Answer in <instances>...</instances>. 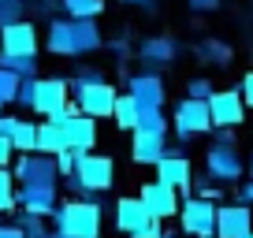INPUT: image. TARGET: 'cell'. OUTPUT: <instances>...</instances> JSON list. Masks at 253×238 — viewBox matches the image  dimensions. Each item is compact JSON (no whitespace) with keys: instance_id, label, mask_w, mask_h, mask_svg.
Instances as JSON below:
<instances>
[{"instance_id":"47","label":"cell","mask_w":253,"mask_h":238,"mask_svg":"<svg viewBox=\"0 0 253 238\" xmlns=\"http://www.w3.org/2000/svg\"><path fill=\"white\" fill-rule=\"evenodd\" d=\"M250 179H253V157H250Z\"/></svg>"},{"instance_id":"39","label":"cell","mask_w":253,"mask_h":238,"mask_svg":"<svg viewBox=\"0 0 253 238\" xmlns=\"http://www.w3.org/2000/svg\"><path fill=\"white\" fill-rule=\"evenodd\" d=\"M11 157H19L15 145H11V138L0 134V167H11Z\"/></svg>"},{"instance_id":"25","label":"cell","mask_w":253,"mask_h":238,"mask_svg":"<svg viewBox=\"0 0 253 238\" xmlns=\"http://www.w3.org/2000/svg\"><path fill=\"white\" fill-rule=\"evenodd\" d=\"M15 190H19V183H15V175H11V167H0V216L19 212Z\"/></svg>"},{"instance_id":"12","label":"cell","mask_w":253,"mask_h":238,"mask_svg":"<svg viewBox=\"0 0 253 238\" xmlns=\"http://www.w3.org/2000/svg\"><path fill=\"white\" fill-rule=\"evenodd\" d=\"M71 104V82L67 79H38V97H34V112L45 119L60 116Z\"/></svg>"},{"instance_id":"52","label":"cell","mask_w":253,"mask_h":238,"mask_svg":"<svg viewBox=\"0 0 253 238\" xmlns=\"http://www.w3.org/2000/svg\"><path fill=\"white\" fill-rule=\"evenodd\" d=\"M246 238H253V231H250V235H246Z\"/></svg>"},{"instance_id":"7","label":"cell","mask_w":253,"mask_h":238,"mask_svg":"<svg viewBox=\"0 0 253 238\" xmlns=\"http://www.w3.org/2000/svg\"><path fill=\"white\" fill-rule=\"evenodd\" d=\"M242 171H246V164L238 157V145H209L205 149V175L212 183L231 186L242 179Z\"/></svg>"},{"instance_id":"49","label":"cell","mask_w":253,"mask_h":238,"mask_svg":"<svg viewBox=\"0 0 253 238\" xmlns=\"http://www.w3.org/2000/svg\"><path fill=\"white\" fill-rule=\"evenodd\" d=\"M164 238H179V235H175V231H171V235H164Z\"/></svg>"},{"instance_id":"6","label":"cell","mask_w":253,"mask_h":238,"mask_svg":"<svg viewBox=\"0 0 253 238\" xmlns=\"http://www.w3.org/2000/svg\"><path fill=\"white\" fill-rule=\"evenodd\" d=\"M216 201H201V198H186L179 208V227L190 238H216Z\"/></svg>"},{"instance_id":"2","label":"cell","mask_w":253,"mask_h":238,"mask_svg":"<svg viewBox=\"0 0 253 238\" xmlns=\"http://www.w3.org/2000/svg\"><path fill=\"white\" fill-rule=\"evenodd\" d=\"M112 183H116V164H112V157H104V153H86V157H79L75 175L63 179V186L71 194H79V198H97V194L112 190Z\"/></svg>"},{"instance_id":"11","label":"cell","mask_w":253,"mask_h":238,"mask_svg":"<svg viewBox=\"0 0 253 238\" xmlns=\"http://www.w3.org/2000/svg\"><path fill=\"white\" fill-rule=\"evenodd\" d=\"M138 198L145 201V208L153 212V220H175L182 208V194L171 190V186H164L160 179H153V183H145L142 190H138Z\"/></svg>"},{"instance_id":"45","label":"cell","mask_w":253,"mask_h":238,"mask_svg":"<svg viewBox=\"0 0 253 238\" xmlns=\"http://www.w3.org/2000/svg\"><path fill=\"white\" fill-rule=\"evenodd\" d=\"M0 238H26V235H23V227H19V223H4Z\"/></svg>"},{"instance_id":"43","label":"cell","mask_w":253,"mask_h":238,"mask_svg":"<svg viewBox=\"0 0 253 238\" xmlns=\"http://www.w3.org/2000/svg\"><path fill=\"white\" fill-rule=\"evenodd\" d=\"M212 138H216L212 145H235V127H216Z\"/></svg>"},{"instance_id":"26","label":"cell","mask_w":253,"mask_h":238,"mask_svg":"<svg viewBox=\"0 0 253 238\" xmlns=\"http://www.w3.org/2000/svg\"><path fill=\"white\" fill-rule=\"evenodd\" d=\"M11 223H19L26 238H56V227H48V223L41 220V216H30V212H15V220H11Z\"/></svg>"},{"instance_id":"24","label":"cell","mask_w":253,"mask_h":238,"mask_svg":"<svg viewBox=\"0 0 253 238\" xmlns=\"http://www.w3.org/2000/svg\"><path fill=\"white\" fill-rule=\"evenodd\" d=\"M116 127L119 130H138V119H142V104L134 101L130 93H119V101H116Z\"/></svg>"},{"instance_id":"10","label":"cell","mask_w":253,"mask_h":238,"mask_svg":"<svg viewBox=\"0 0 253 238\" xmlns=\"http://www.w3.org/2000/svg\"><path fill=\"white\" fill-rule=\"evenodd\" d=\"M116 101H119V93H116V86H112V82L75 89V104H79V112H82V116H89V119H108V116H116Z\"/></svg>"},{"instance_id":"41","label":"cell","mask_w":253,"mask_h":238,"mask_svg":"<svg viewBox=\"0 0 253 238\" xmlns=\"http://www.w3.org/2000/svg\"><path fill=\"white\" fill-rule=\"evenodd\" d=\"M238 205H250L253 208V179H246V183H238V194H235Z\"/></svg>"},{"instance_id":"3","label":"cell","mask_w":253,"mask_h":238,"mask_svg":"<svg viewBox=\"0 0 253 238\" xmlns=\"http://www.w3.org/2000/svg\"><path fill=\"white\" fill-rule=\"evenodd\" d=\"M116 231L126 238H164V220H153L142 198H119L116 201Z\"/></svg>"},{"instance_id":"31","label":"cell","mask_w":253,"mask_h":238,"mask_svg":"<svg viewBox=\"0 0 253 238\" xmlns=\"http://www.w3.org/2000/svg\"><path fill=\"white\" fill-rule=\"evenodd\" d=\"M23 15H26V0H0V30L23 23Z\"/></svg>"},{"instance_id":"17","label":"cell","mask_w":253,"mask_h":238,"mask_svg":"<svg viewBox=\"0 0 253 238\" xmlns=\"http://www.w3.org/2000/svg\"><path fill=\"white\" fill-rule=\"evenodd\" d=\"M126 93L134 97L142 108H164V79L157 71H138L126 79Z\"/></svg>"},{"instance_id":"46","label":"cell","mask_w":253,"mask_h":238,"mask_svg":"<svg viewBox=\"0 0 253 238\" xmlns=\"http://www.w3.org/2000/svg\"><path fill=\"white\" fill-rule=\"evenodd\" d=\"M123 4H138V8H145V11H157V4H153V0H123Z\"/></svg>"},{"instance_id":"36","label":"cell","mask_w":253,"mask_h":238,"mask_svg":"<svg viewBox=\"0 0 253 238\" xmlns=\"http://www.w3.org/2000/svg\"><path fill=\"white\" fill-rule=\"evenodd\" d=\"M56 167H60V175H63V179H71V175H75V167H79V153H75V149H63L60 157H56Z\"/></svg>"},{"instance_id":"18","label":"cell","mask_w":253,"mask_h":238,"mask_svg":"<svg viewBox=\"0 0 253 238\" xmlns=\"http://www.w3.org/2000/svg\"><path fill=\"white\" fill-rule=\"evenodd\" d=\"M38 26L30 23V19H23V23L8 26V30H0V52L8 56H38Z\"/></svg>"},{"instance_id":"34","label":"cell","mask_w":253,"mask_h":238,"mask_svg":"<svg viewBox=\"0 0 253 238\" xmlns=\"http://www.w3.org/2000/svg\"><path fill=\"white\" fill-rule=\"evenodd\" d=\"M212 93H216V86L209 79H190L186 82V97H194V101H209Z\"/></svg>"},{"instance_id":"44","label":"cell","mask_w":253,"mask_h":238,"mask_svg":"<svg viewBox=\"0 0 253 238\" xmlns=\"http://www.w3.org/2000/svg\"><path fill=\"white\" fill-rule=\"evenodd\" d=\"M238 93H242V101H246V108H253V71L242 79V86H238Z\"/></svg>"},{"instance_id":"35","label":"cell","mask_w":253,"mask_h":238,"mask_svg":"<svg viewBox=\"0 0 253 238\" xmlns=\"http://www.w3.org/2000/svg\"><path fill=\"white\" fill-rule=\"evenodd\" d=\"M34 97H38V79H23L15 104H19V108H30V112H34Z\"/></svg>"},{"instance_id":"15","label":"cell","mask_w":253,"mask_h":238,"mask_svg":"<svg viewBox=\"0 0 253 238\" xmlns=\"http://www.w3.org/2000/svg\"><path fill=\"white\" fill-rule=\"evenodd\" d=\"M15 198H19V212L48 220V216H56V208H60V186H19Z\"/></svg>"},{"instance_id":"27","label":"cell","mask_w":253,"mask_h":238,"mask_svg":"<svg viewBox=\"0 0 253 238\" xmlns=\"http://www.w3.org/2000/svg\"><path fill=\"white\" fill-rule=\"evenodd\" d=\"M11 145H15L19 157H23V153H38V123L23 119V123L15 127V134H11Z\"/></svg>"},{"instance_id":"5","label":"cell","mask_w":253,"mask_h":238,"mask_svg":"<svg viewBox=\"0 0 253 238\" xmlns=\"http://www.w3.org/2000/svg\"><path fill=\"white\" fill-rule=\"evenodd\" d=\"M19 186H60V167H56V157H45V153H23L15 157V167H11Z\"/></svg>"},{"instance_id":"53","label":"cell","mask_w":253,"mask_h":238,"mask_svg":"<svg viewBox=\"0 0 253 238\" xmlns=\"http://www.w3.org/2000/svg\"><path fill=\"white\" fill-rule=\"evenodd\" d=\"M250 8H253V0H250Z\"/></svg>"},{"instance_id":"23","label":"cell","mask_w":253,"mask_h":238,"mask_svg":"<svg viewBox=\"0 0 253 238\" xmlns=\"http://www.w3.org/2000/svg\"><path fill=\"white\" fill-rule=\"evenodd\" d=\"M198 60L201 64H212V67H227L231 60H235V52H231V45L227 41H220V38H205V41H198Z\"/></svg>"},{"instance_id":"9","label":"cell","mask_w":253,"mask_h":238,"mask_svg":"<svg viewBox=\"0 0 253 238\" xmlns=\"http://www.w3.org/2000/svg\"><path fill=\"white\" fill-rule=\"evenodd\" d=\"M138 60H142V71H164L179 60V41L171 34H149V38L138 45Z\"/></svg>"},{"instance_id":"30","label":"cell","mask_w":253,"mask_h":238,"mask_svg":"<svg viewBox=\"0 0 253 238\" xmlns=\"http://www.w3.org/2000/svg\"><path fill=\"white\" fill-rule=\"evenodd\" d=\"M138 130H145V134H168V119H164V108H142V119H138Z\"/></svg>"},{"instance_id":"14","label":"cell","mask_w":253,"mask_h":238,"mask_svg":"<svg viewBox=\"0 0 253 238\" xmlns=\"http://www.w3.org/2000/svg\"><path fill=\"white\" fill-rule=\"evenodd\" d=\"M209 112H212V130L216 127H235L246 119V101L238 89H216L212 97H209Z\"/></svg>"},{"instance_id":"1","label":"cell","mask_w":253,"mask_h":238,"mask_svg":"<svg viewBox=\"0 0 253 238\" xmlns=\"http://www.w3.org/2000/svg\"><path fill=\"white\" fill-rule=\"evenodd\" d=\"M52 227L60 235H71V238H101L104 227V208L97 205V198H75V201H63L52 216Z\"/></svg>"},{"instance_id":"38","label":"cell","mask_w":253,"mask_h":238,"mask_svg":"<svg viewBox=\"0 0 253 238\" xmlns=\"http://www.w3.org/2000/svg\"><path fill=\"white\" fill-rule=\"evenodd\" d=\"M108 48H112V56H119V64H123L126 56H130V38H126V34H119V38L112 41Z\"/></svg>"},{"instance_id":"33","label":"cell","mask_w":253,"mask_h":238,"mask_svg":"<svg viewBox=\"0 0 253 238\" xmlns=\"http://www.w3.org/2000/svg\"><path fill=\"white\" fill-rule=\"evenodd\" d=\"M101 82H104V75L97 71V67H79L75 79H71V93L75 89H86V86H101Z\"/></svg>"},{"instance_id":"21","label":"cell","mask_w":253,"mask_h":238,"mask_svg":"<svg viewBox=\"0 0 253 238\" xmlns=\"http://www.w3.org/2000/svg\"><path fill=\"white\" fill-rule=\"evenodd\" d=\"M63 149H67V134H63V127H56L52 119H41V123H38V153H45V157H60Z\"/></svg>"},{"instance_id":"29","label":"cell","mask_w":253,"mask_h":238,"mask_svg":"<svg viewBox=\"0 0 253 238\" xmlns=\"http://www.w3.org/2000/svg\"><path fill=\"white\" fill-rule=\"evenodd\" d=\"M0 67L15 71L19 79H38V56H8V52H0Z\"/></svg>"},{"instance_id":"32","label":"cell","mask_w":253,"mask_h":238,"mask_svg":"<svg viewBox=\"0 0 253 238\" xmlns=\"http://www.w3.org/2000/svg\"><path fill=\"white\" fill-rule=\"evenodd\" d=\"M19 86H23V79H19L15 71H8V67H0V101H4V104H15Z\"/></svg>"},{"instance_id":"28","label":"cell","mask_w":253,"mask_h":238,"mask_svg":"<svg viewBox=\"0 0 253 238\" xmlns=\"http://www.w3.org/2000/svg\"><path fill=\"white\" fill-rule=\"evenodd\" d=\"M67 19H97L104 11V0H60Z\"/></svg>"},{"instance_id":"4","label":"cell","mask_w":253,"mask_h":238,"mask_svg":"<svg viewBox=\"0 0 253 238\" xmlns=\"http://www.w3.org/2000/svg\"><path fill=\"white\" fill-rule=\"evenodd\" d=\"M52 123H56V127H63V134H67V149H75L79 157L93 153V145H97V119L82 116L75 101L67 104L60 116H52Z\"/></svg>"},{"instance_id":"13","label":"cell","mask_w":253,"mask_h":238,"mask_svg":"<svg viewBox=\"0 0 253 238\" xmlns=\"http://www.w3.org/2000/svg\"><path fill=\"white\" fill-rule=\"evenodd\" d=\"M157 179L164 186H171V190L182 194V201L194 198V167H190V160L182 157V153H168L164 160L157 164Z\"/></svg>"},{"instance_id":"48","label":"cell","mask_w":253,"mask_h":238,"mask_svg":"<svg viewBox=\"0 0 253 238\" xmlns=\"http://www.w3.org/2000/svg\"><path fill=\"white\" fill-rule=\"evenodd\" d=\"M56 238H71V235H60V231H56Z\"/></svg>"},{"instance_id":"40","label":"cell","mask_w":253,"mask_h":238,"mask_svg":"<svg viewBox=\"0 0 253 238\" xmlns=\"http://www.w3.org/2000/svg\"><path fill=\"white\" fill-rule=\"evenodd\" d=\"M186 8H190V11H198V15H209V11L220 8V0H186Z\"/></svg>"},{"instance_id":"20","label":"cell","mask_w":253,"mask_h":238,"mask_svg":"<svg viewBox=\"0 0 253 238\" xmlns=\"http://www.w3.org/2000/svg\"><path fill=\"white\" fill-rule=\"evenodd\" d=\"M45 48L52 56H79V48H75V23L71 19H52L45 30Z\"/></svg>"},{"instance_id":"50","label":"cell","mask_w":253,"mask_h":238,"mask_svg":"<svg viewBox=\"0 0 253 238\" xmlns=\"http://www.w3.org/2000/svg\"><path fill=\"white\" fill-rule=\"evenodd\" d=\"M0 231H4V216H0Z\"/></svg>"},{"instance_id":"51","label":"cell","mask_w":253,"mask_h":238,"mask_svg":"<svg viewBox=\"0 0 253 238\" xmlns=\"http://www.w3.org/2000/svg\"><path fill=\"white\" fill-rule=\"evenodd\" d=\"M0 116H4V101H0Z\"/></svg>"},{"instance_id":"19","label":"cell","mask_w":253,"mask_h":238,"mask_svg":"<svg viewBox=\"0 0 253 238\" xmlns=\"http://www.w3.org/2000/svg\"><path fill=\"white\" fill-rule=\"evenodd\" d=\"M130 157L138 164H153L168 157V134H145V130H134V142H130Z\"/></svg>"},{"instance_id":"37","label":"cell","mask_w":253,"mask_h":238,"mask_svg":"<svg viewBox=\"0 0 253 238\" xmlns=\"http://www.w3.org/2000/svg\"><path fill=\"white\" fill-rule=\"evenodd\" d=\"M194 198L216 201V198H220V183H198V186H194Z\"/></svg>"},{"instance_id":"22","label":"cell","mask_w":253,"mask_h":238,"mask_svg":"<svg viewBox=\"0 0 253 238\" xmlns=\"http://www.w3.org/2000/svg\"><path fill=\"white\" fill-rule=\"evenodd\" d=\"M75 23V48H79V56L86 52H97V48L104 45L101 38V26H97V19H71Z\"/></svg>"},{"instance_id":"8","label":"cell","mask_w":253,"mask_h":238,"mask_svg":"<svg viewBox=\"0 0 253 238\" xmlns=\"http://www.w3.org/2000/svg\"><path fill=\"white\" fill-rule=\"evenodd\" d=\"M171 123H175L179 142H190V138H198V134H209V130H212V112H209V101H194V97L179 101Z\"/></svg>"},{"instance_id":"16","label":"cell","mask_w":253,"mask_h":238,"mask_svg":"<svg viewBox=\"0 0 253 238\" xmlns=\"http://www.w3.org/2000/svg\"><path fill=\"white\" fill-rule=\"evenodd\" d=\"M253 231V208L250 205H220L216 208V238H246Z\"/></svg>"},{"instance_id":"42","label":"cell","mask_w":253,"mask_h":238,"mask_svg":"<svg viewBox=\"0 0 253 238\" xmlns=\"http://www.w3.org/2000/svg\"><path fill=\"white\" fill-rule=\"evenodd\" d=\"M19 123H23L19 116H8V112H4V116H0V134H4V138H11V134H15V127H19Z\"/></svg>"}]
</instances>
